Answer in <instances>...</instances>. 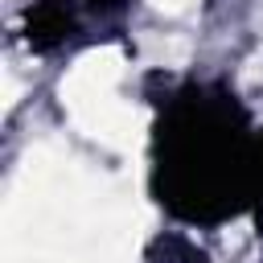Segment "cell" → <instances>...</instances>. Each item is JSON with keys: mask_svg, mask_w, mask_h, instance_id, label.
<instances>
[{"mask_svg": "<svg viewBox=\"0 0 263 263\" xmlns=\"http://www.w3.org/2000/svg\"><path fill=\"white\" fill-rule=\"evenodd\" d=\"M152 193L193 226H218L263 205V132L222 86L177 90L152 140Z\"/></svg>", "mask_w": 263, "mask_h": 263, "instance_id": "6da1fadb", "label": "cell"}, {"mask_svg": "<svg viewBox=\"0 0 263 263\" xmlns=\"http://www.w3.org/2000/svg\"><path fill=\"white\" fill-rule=\"evenodd\" d=\"M132 0H41L29 12L25 37L33 49H58L66 41H78L90 25H111L123 16Z\"/></svg>", "mask_w": 263, "mask_h": 263, "instance_id": "7a4b0ae2", "label": "cell"}]
</instances>
